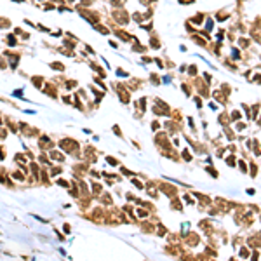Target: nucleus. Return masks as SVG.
Here are the masks:
<instances>
[{
    "instance_id": "1",
    "label": "nucleus",
    "mask_w": 261,
    "mask_h": 261,
    "mask_svg": "<svg viewBox=\"0 0 261 261\" xmlns=\"http://www.w3.org/2000/svg\"><path fill=\"white\" fill-rule=\"evenodd\" d=\"M112 17H115V19H117L118 25H124V23H127V21H129L127 12H124L122 9H117V11H113V12H112Z\"/></svg>"
},
{
    "instance_id": "2",
    "label": "nucleus",
    "mask_w": 261,
    "mask_h": 261,
    "mask_svg": "<svg viewBox=\"0 0 261 261\" xmlns=\"http://www.w3.org/2000/svg\"><path fill=\"white\" fill-rule=\"evenodd\" d=\"M11 28V19L9 17H0V30H9Z\"/></svg>"
},
{
    "instance_id": "3",
    "label": "nucleus",
    "mask_w": 261,
    "mask_h": 261,
    "mask_svg": "<svg viewBox=\"0 0 261 261\" xmlns=\"http://www.w3.org/2000/svg\"><path fill=\"white\" fill-rule=\"evenodd\" d=\"M92 26H94V30H96V32L103 33V35H108V33H110V30H108L105 25H101V23H98V25H92Z\"/></svg>"
},
{
    "instance_id": "4",
    "label": "nucleus",
    "mask_w": 261,
    "mask_h": 261,
    "mask_svg": "<svg viewBox=\"0 0 261 261\" xmlns=\"http://www.w3.org/2000/svg\"><path fill=\"white\" fill-rule=\"evenodd\" d=\"M6 42H7V45H11V47L17 45V40H16V37H14V35H7V37H6Z\"/></svg>"
},
{
    "instance_id": "5",
    "label": "nucleus",
    "mask_w": 261,
    "mask_h": 261,
    "mask_svg": "<svg viewBox=\"0 0 261 261\" xmlns=\"http://www.w3.org/2000/svg\"><path fill=\"white\" fill-rule=\"evenodd\" d=\"M79 2H80V6H84V7H89L94 4V0H79Z\"/></svg>"
},
{
    "instance_id": "6",
    "label": "nucleus",
    "mask_w": 261,
    "mask_h": 261,
    "mask_svg": "<svg viewBox=\"0 0 261 261\" xmlns=\"http://www.w3.org/2000/svg\"><path fill=\"white\" fill-rule=\"evenodd\" d=\"M52 9H56L54 4H45V6H44V11H52Z\"/></svg>"
},
{
    "instance_id": "7",
    "label": "nucleus",
    "mask_w": 261,
    "mask_h": 261,
    "mask_svg": "<svg viewBox=\"0 0 261 261\" xmlns=\"http://www.w3.org/2000/svg\"><path fill=\"white\" fill-rule=\"evenodd\" d=\"M85 51H87L89 54H94V52H96V51H94V49L91 47V45H85Z\"/></svg>"
},
{
    "instance_id": "8",
    "label": "nucleus",
    "mask_w": 261,
    "mask_h": 261,
    "mask_svg": "<svg viewBox=\"0 0 261 261\" xmlns=\"http://www.w3.org/2000/svg\"><path fill=\"white\" fill-rule=\"evenodd\" d=\"M52 35H54V37H59V35H63V32H61V30H58V32H54Z\"/></svg>"
},
{
    "instance_id": "9",
    "label": "nucleus",
    "mask_w": 261,
    "mask_h": 261,
    "mask_svg": "<svg viewBox=\"0 0 261 261\" xmlns=\"http://www.w3.org/2000/svg\"><path fill=\"white\" fill-rule=\"evenodd\" d=\"M14 2H16V4H23V2H25V0H14Z\"/></svg>"
},
{
    "instance_id": "10",
    "label": "nucleus",
    "mask_w": 261,
    "mask_h": 261,
    "mask_svg": "<svg viewBox=\"0 0 261 261\" xmlns=\"http://www.w3.org/2000/svg\"><path fill=\"white\" fill-rule=\"evenodd\" d=\"M64 2H68V4H73L75 0H64Z\"/></svg>"
}]
</instances>
